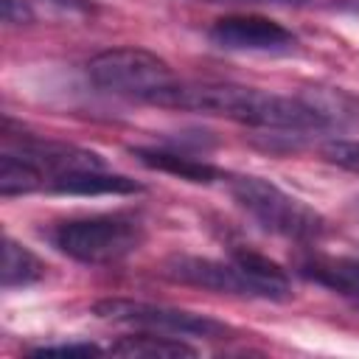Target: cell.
Here are the masks:
<instances>
[{
	"instance_id": "6da1fadb",
	"label": "cell",
	"mask_w": 359,
	"mask_h": 359,
	"mask_svg": "<svg viewBox=\"0 0 359 359\" xmlns=\"http://www.w3.org/2000/svg\"><path fill=\"white\" fill-rule=\"evenodd\" d=\"M154 107L168 109H191L205 115H219L252 129L269 132H317L331 129L328 121L311 107L303 95L286 98L275 93H264L255 87L238 84H216V81H174Z\"/></svg>"
},
{
	"instance_id": "7a4b0ae2",
	"label": "cell",
	"mask_w": 359,
	"mask_h": 359,
	"mask_svg": "<svg viewBox=\"0 0 359 359\" xmlns=\"http://www.w3.org/2000/svg\"><path fill=\"white\" fill-rule=\"evenodd\" d=\"M48 241L79 264H118L137 252L146 241V224L129 213H95L56 222Z\"/></svg>"
},
{
	"instance_id": "3957f363",
	"label": "cell",
	"mask_w": 359,
	"mask_h": 359,
	"mask_svg": "<svg viewBox=\"0 0 359 359\" xmlns=\"http://www.w3.org/2000/svg\"><path fill=\"white\" fill-rule=\"evenodd\" d=\"M230 196L241 210H247L264 230L275 236L294 238V241H314L328 233V222L314 208H309L306 202L286 194L269 180L250 177V174L233 177Z\"/></svg>"
},
{
	"instance_id": "277c9868",
	"label": "cell",
	"mask_w": 359,
	"mask_h": 359,
	"mask_svg": "<svg viewBox=\"0 0 359 359\" xmlns=\"http://www.w3.org/2000/svg\"><path fill=\"white\" fill-rule=\"evenodd\" d=\"M87 73L95 87L146 104H154L177 81L171 65L146 48L101 50L90 59Z\"/></svg>"
},
{
	"instance_id": "5b68a950",
	"label": "cell",
	"mask_w": 359,
	"mask_h": 359,
	"mask_svg": "<svg viewBox=\"0 0 359 359\" xmlns=\"http://www.w3.org/2000/svg\"><path fill=\"white\" fill-rule=\"evenodd\" d=\"M93 314L109 323L121 325H135L140 331H160V334H174V337H208L219 339L230 328L213 317L194 314L185 309L174 306H160V303H146V300H129V297H104L93 306Z\"/></svg>"
},
{
	"instance_id": "8992f818",
	"label": "cell",
	"mask_w": 359,
	"mask_h": 359,
	"mask_svg": "<svg viewBox=\"0 0 359 359\" xmlns=\"http://www.w3.org/2000/svg\"><path fill=\"white\" fill-rule=\"evenodd\" d=\"M208 39L236 53H289L297 36L280 22L261 14H227L208 28Z\"/></svg>"
},
{
	"instance_id": "52a82bcc",
	"label": "cell",
	"mask_w": 359,
	"mask_h": 359,
	"mask_svg": "<svg viewBox=\"0 0 359 359\" xmlns=\"http://www.w3.org/2000/svg\"><path fill=\"white\" fill-rule=\"evenodd\" d=\"M160 275L182 283V286H194V289H205V292H216V294H233V297H255L252 286L244 280V275L238 272V266L233 261H216V258H205V255H168L160 266Z\"/></svg>"
},
{
	"instance_id": "ba28073f",
	"label": "cell",
	"mask_w": 359,
	"mask_h": 359,
	"mask_svg": "<svg viewBox=\"0 0 359 359\" xmlns=\"http://www.w3.org/2000/svg\"><path fill=\"white\" fill-rule=\"evenodd\" d=\"M17 154L31 160L36 168H42V174H50V180L59 174H67V171L104 168V157L90 151V149H79V146L56 143V140H42V137H31V135L17 137Z\"/></svg>"
},
{
	"instance_id": "9c48e42d",
	"label": "cell",
	"mask_w": 359,
	"mask_h": 359,
	"mask_svg": "<svg viewBox=\"0 0 359 359\" xmlns=\"http://www.w3.org/2000/svg\"><path fill=\"white\" fill-rule=\"evenodd\" d=\"M294 269L300 278L331 289L359 309V258H334L320 252H306L294 258Z\"/></svg>"
},
{
	"instance_id": "30bf717a",
	"label": "cell",
	"mask_w": 359,
	"mask_h": 359,
	"mask_svg": "<svg viewBox=\"0 0 359 359\" xmlns=\"http://www.w3.org/2000/svg\"><path fill=\"white\" fill-rule=\"evenodd\" d=\"M230 261L238 266L244 280L252 286L255 297H264V300H289L292 297L289 272L280 264H275L269 255L250 250V247H233Z\"/></svg>"
},
{
	"instance_id": "8fae6325",
	"label": "cell",
	"mask_w": 359,
	"mask_h": 359,
	"mask_svg": "<svg viewBox=\"0 0 359 359\" xmlns=\"http://www.w3.org/2000/svg\"><path fill=\"white\" fill-rule=\"evenodd\" d=\"M132 157L151 168V171H163V174H171V177H180L185 182H196V185H210L216 180L224 177L222 168H216L213 163H205V160H196L185 151H174V149H154V146H132L129 149Z\"/></svg>"
},
{
	"instance_id": "7c38bea8",
	"label": "cell",
	"mask_w": 359,
	"mask_h": 359,
	"mask_svg": "<svg viewBox=\"0 0 359 359\" xmlns=\"http://www.w3.org/2000/svg\"><path fill=\"white\" fill-rule=\"evenodd\" d=\"M48 191L53 194H70V196H126L140 194L143 185L126 174H107L101 168H81L59 174L48 182Z\"/></svg>"
},
{
	"instance_id": "4fadbf2b",
	"label": "cell",
	"mask_w": 359,
	"mask_h": 359,
	"mask_svg": "<svg viewBox=\"0 0 359 359\" xmlns=\"http://www.w3.org/2000/svg\"><path fill=\"white\" fill-rule=\"evenodd\" d=\"M109 353L135 356V359H177V356H196V348L174 334L143 331V334L121 337L118 342L109 345Z\"/></svg>"
},
{
	"instance_id": "5bb4252c",
	"label": "cell",
	"mask_w": 359,
	"mask_h": 359,
	"mask_svg": "<svg viewBox=\"0 0 359 359\" xmlns=\"http://www.w3.org/2000/svg\"><path fill=\"white\" fill-rule=\"evenodd\" d=\"M45 261L11 236L3 238V289L34 286L45 278Z\"/></svg>"
},
{
	"instance_id": "9a60e30c",
	"label": "cell",
	"mask_w": 359,
	"mask_h": 359,
	"mask_svg": "<svg viewBox=\"0 0 359 359\" xmlns=\"http://www.w3.org/2000/svg\"><path fill=\"white\" fill-rule=\"evenodd\" d=\"M42 185H45L42 168H36L31 160H25L17 151H3L0 157V194L3 196L31 194Z\"/></svg>"
},
{
	"instance_id": "2e32d148",
	"label": "cell",
	"mask_w": 359,
	"mask_h": 359,
	"mask_svg": "<svg viewBox=\"0 0 359 359\" xmlns=\"http://www.w3.org/2000/svg\"><path fill=\"white\" fill-rule=\"evenodd\" d=\"M320 157L342 171L359 174V140H345V137H334L325 140L320 146Z\"/></svg>"
},
{
	"instance_id": "e0dca14e",
	"label": "cell",
	"mask_w": 359,
	"mask_h": 359,
	"mask_svg": "<svg viewBox=\"0 0 359 359\" xmlns=\"http://www.w3.org/2000/svg\"><path fill=\"white\" fill-rule=\"evenodd\" d=\"M31 353L34 356H98L104 351L93 342H59V345H39Z\"/></svg>"
},
{
	"instance_id": "ac0fdd59",
	"label": "cell",
	"mask_w": 359,
	"mask_h": 359,
	"mask_svg": "<svg viewBox=\"0 0 359 359\" xmlns=\"http://www.w3.org/2000/svg\"><path fill=\"white\" fill-rule=\"evenodd\" d=\"M3 20L11 25H25L34 20V14H31L28 3H22V0H3Z\"/></svg>"
},
{
	"instance_id": "d6986e66",
	"label": "cell",
	"mask_w": 359,
	"mask_h": 359,
	"mask_svg": "<svg viewBox=\"0 0 359 359\" xmlns=\"http://www.w3.org/2000/svg\"><path fill=\"white\" fill-rule=\"evenodd\" d=\"M45 6H53L65 14H93L95 11V3L93 0H42Z\"/></svg>"
},
{
	"instance_id": "ffe728a7",
	"label": "cell",
	"mask_w": 359,
	"mask_h": 359,
	"mask_svg": "<svg viewBox=\"0 0 359 359\" xmlns=\"http://www.w3.org/2000/svg\"><path fill=\"white\" fill-rule=\"evenodd\" d=\"M247 3H303V0H247Z\"/></svg>"
}]
</instances>
